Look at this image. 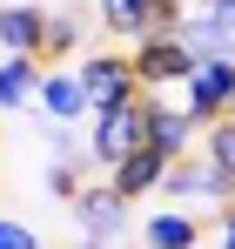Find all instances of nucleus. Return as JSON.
I'll use <instances>...</instances> for the list:
<instances>
[{
  "label": "nucleus",
  "mask_w": 235,
  "mask_h": 249,
  "mask_svg": "<svg viewBox=\"0 0 235 249\" xmlns=\"http://www.w3.org/2000/svg\"><path fill=\"white\" fill-rule=\"evenodd\" d=\"M148 142V94L141 101H121V108H94V128H87V155L101 168H115L121 155H134Z\"/></svg>",
  "instance_id": "f257e3e1"
},
{
  "label": "nucleus",
  "mask_w": 235,
  "mask_h": 249,
  "mask_svg": "<svg viewBox=\"0 0 235 249\" xmlns=\"http://www.w3.org/2000/svg\"><path fill=\"white\" fill-rule=\"evenodd\" d=\"M161 196H168V202H182V209H195V202L229 209V202H235V175H222L208 155H182V162H168Z\"/></svg>",
  "instance_id": "f03ea898"
},
{
  "label": "nucleus",
  "mask_w": 235,
  "mask_h": 249,
  "mask_svg": "<svg viewBox=\"0 0 235 249\" xmlns=\"http://www.w3.org/2000/svg\"><path fill=\"white\" fill-rule=\"evenodd\" d=\"M81 88H87V101L94 108H121V101H141L134 88H141V74H134V54H81Z\"/></svg>",
  "instance_id": "7ed1b4c3"
},
{
  "label": "nucleus",
  "mask_w": 235,
  "mask_h": 249,
  "mask_svg": "<svg viewBox=\"0 0 235 249\" xmlns=\"http://www.w3.org/2000/svg\"><path fill=\"white\" fill-rule=\"evenodd\" d=\"M201 128L208 122H229L235 115V54L222 61H195V74H188V101H182Z\"/></svg>",
  "instance_id": "20e7f679"
},
{
  "label": "nucleus",
  "mask_w": 235,
  "mask_h": 249,
  "mask_svg": "<svg viewBox=\"0 0 235 249\" xmlns=\"http://www.w3.org/2000/svg\"><path fill=\"white\" fill-rule=\"evenodd\" d=\"M134 74H141V88H188L195 54L182 34H148V41H134Z\"/></svg>",
  "instance_id": "39448f33"
},
{
  "label": "nucleus",
  "mask_w": 235,
  "mask_h": 249,
  "mask_svg": "<svg viewBox=\"0 0 235 249\" xmlns=\"http://www.w3.org/2000/svg\"><path fill=\"white\" fill-rule=\"evenodd\" d=\"M74 222H81V236L108 243V236H121V229H128V196H121L115 182L81 189V196H74Z\"/></svg>",
  "instance_id": "423d86ee"
},
{
  "label": "nucleus",
  "mask_w": 235,
  "mask_h": 249,
  "mask_svg": "<svg viewBox=\"0 0 235 249\" xmlns=\"http://www.w3.org/2000/svg\"><path fill=\"white\" fill-rule=\"evenodd\" d=\"M47 7H27V0H14V7H0V47L7 54H47Z\"/></svg>",
  "instance_id": "0eeeda50"
},
{
  "label": "nucleus",
  "mask_w": 235,
  "mask_h": 249,
  "mask_svg": "<svg viewBox=\"0 0 235 249\" xmlns=\"http://www.w3.org/2000/svg\"><path fill=\"white\" fill-rule=\"evenodd\" d=\"M195 135H201V122L188 115V108H168V101H155V94H148V142H155L168 162H182Z\"/></svg>",
  "instance_id": "6e6552de"
},
{
  "label": "nucleus",
  "mask_w": 235,
  "mask_h": 249,
  "mask_svg": "<svg viewBox=\"0 0 235 249\" xmlns=\"http://www.w3.org/2000/svg\"><path fill=\"white\" fill-rule=\"evenodd\" d=\"M108 182H115L121 196L134 202V196H148V189H161V182H168V155H161L155 142H141L134 155H121V162L108 168Z\"/></svg>",
  "instance_id": "1a4fd4ad"
},
{
  "label": "nucleus",
  "mask_w": 235,
  "mask_h": 249,
  "mask_svg": "<svg viewBox=\"0 0 235 249\" xmlns=\"http://www.w3.org/2000/svg\"><path fill=\"white\" fill-rule=\"evenodd\" d=\"M34 108L47 115V122H67V128H74L81 115H94V101H87L81 74H61V68H54V74L40 81V101H34Z\"/></svg>",
  "instance_id": "9d476101"
},
{
  "label": "nucleus",
  "mask_w": 235,
  "mask_h": 249,
  "mask_svg": "<svg viewBox=\"0 0 235 249\" xmlns=\"http://www.w3.org/2000/svg\"><path fill=\"white\" fill-rule=\"evenodd\" d=\"M141 243H148V249H201L195 209H155V215L141 222Z\"/></svg>",
  "instance_id": "9b49d317"
},
{
  "label": "nucleus",
  "mask_w": 235,
  "mask_h": 249,
  "mask_svg": "<svg viewBox=\"0 0 235 249\" xmlns=\"http://www.w3.org/2000/svg\"><path fill=\"white\" fill-rule=\"evenodd\" d=\"M40 81H47L40 54H7V61H0V108H27V101H40Z\"/></svg>",
  "instance_id": "f8f14e48"
},
{
  "label": "nucleus",
  "mask_w": 235,
  "mask_h": 249,
  "mask_svg": "<svg viewBox=\"0 0 235 249\" xmlns=\"http://www.w3.org/2000/svg\"><path fill=\"white\" fill-rule=\"evenodd\" d=\"M101 7V27L115 41H148L155 34V0H94Z\"/></svg>",
  "instance_id": "ddd939ff"
},
{
  "label": "nucleus",
  "mask_w": 235,
  "mask_h": 249,
  "mask_svg": "<svg viewBox=\"0 0 235 249\" xmlns=\"http://www.w3.org/2000/svg\"><path fill=\"white\" fill-rule=\"evenodd\" d=\"M175 34L188 41V54H195V61H222V54H235V34H229V27H215L208 14H195V20H182Z\"/></svg>",
  "instance_id": "4468645a"
},
{
  "label": "nucleus",
  "mask_w": 235,
  "mask_h": 249,
  "mask_svg": "<svg viewBox=\"0 0 235 249\" xmlns=\"http://www.w3.org/2000/svg\"><path fill=\"white\" fill-rule=\"evenodd\" d=\"M201 155L222 168V175H235V115H229V122H208V128H201Z\"/></svg>",
  "instance_id": "2eb2a0df"
},
{
  "label": "nucleus",
  "mask_w": 235,
  "mask_h": 249,
  "mask_svg": "<svg viewBox=\"0 0 235 249\" xmlns=\"http://www.w3.org/2000/svg\"><path fill=\"white\" fill-rule=\"evenodd\" d=\"M74 47H81V14H67V7H61V14L47 20V54H40V61H67Z\"/></svg>",
  "instance_id": "dca6fc26"
},
{
  "label": "nucleus",
  "mask_w": 235,
  "mask_h": 249,
  "mask_svg": "<svg viewBox=\"0 0 235 249\" xmlns=\"http://www.w3.org/2000/svg\"><path fill=\"white\" fill-rule=\"evenodd\" d=\"M47 189H54L61 202H74L81 189H87V182H81V148H74V155H61V162L47 168Z\"/></svg>",
  "instance_id": "f3484780"
},
{
  "label": "nucleus",
  "mask_w": 235,
  "mask_h": 249,
  "mask_svg": "<svg viewBox=\"0 0 235 249\" xmlns=\"http://www.w3.org/2000/svg\"><path fill=\"white\" fill-rule=\"evenodd\" d=\"M0 249H40V236L20 222V215H0Z\"/></svg>",
  "instance_id": "a211bd4d"
},
{
  "label": "nucleus",
  "mask_w": 235,
  "mask_h": 249,
  "mask_svg": "<svg viewBox=\"0 0 235 249\" xmlns=\"http://www.w3.org/2000/svg\"><path fill=\"white\" fill-rule=\"evenodd\" d=\"M188 14H182V0H155V34H175Z\"/></svg>",
  "instance_id": "6ab92c4d"
},
{
  "label": "nucleus",
  "mask_w": 235,
  "mask_h": 249,
  "mask_svg": "<svg viewBox=\"0 0 235 249\" xmlns=\"http://www.w3.org/2000/svg\"><path fill=\"white\" fill-rule=\"evenodd\" d=\"M215 249H235V202L215 209Z\"/></svg>",
  "instance_id": "aec40b11"
},
{
  "label": "nucleus",
  "mask_w": 235,
  "mask_h": 249,
  "mask_svg": "<svg viewBox=\"0 0 235 249\" xmlns=\"http://www.w3.org/2000/svg\"><path fill=\"white\" fill-rule=\"evenodd\" d=\"M201 14H208L215 27H229V34H235V0H201Z\"/></svg>",
  "instance_id": "412c9836"
},
{
  "label": "nucleus",
  "mask_w": 235,
  "mask_h": 249,
  "mask_svg": "<svg viewBox=\"0 0 235 249\" xmlns=\"http://www.w3.org/2000/svg\"><path fill=\"white\" fill-rule=\"evenodd\" d=\"M141 249H148V243H141Z\"/></svg>",
  "instance_id": "4be33fe9"
}]
</instances>
